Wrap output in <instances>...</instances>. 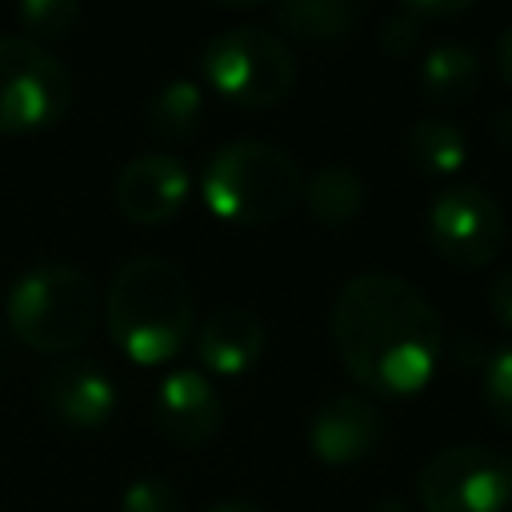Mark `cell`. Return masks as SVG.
Segmentation results:
<instances>
[{"mask_svg":"<svg viewBox=\"0 0 512 512\" xmlns=\"http://www.w3.org/2000/svg\"><path fill=\"white\" fill-rule=\"evenodd\" d=\"M332 344L372 396H416L432 384L444 328L432 300L392 272H360L332 300Z\"/></svg>","mask_w":512,"mask_h":512,"instance_id":"1","label":"cell"},{"mask_svg":"<svg viewBox=\"0 0 512 512\" xmlns=\"http://www.w3.org/2000/svg\"><path fill=\"white\" fill-rule=\"evenodd\" d=\"M112 344L144 368L168 364L192 336L196 292L180 264L164 256H132L112 272L104 296Z\"/></svg>","mask_w":512,"mask_h":512,"instance_id":"2","label":"cell"},{"mask_svg":"<svg viewBox=\"0 0 512 512\" xmlns=\"http://www.w3.org/2000/svg\"><path fill=\"white\" fill-rule=\"evenodd\" d=\"M304 192L300 164L268 140H228L220 144L200 176L204 208L236 228H260L284 220Z\"/></svg>","mask_w":512,"mask_h":512,"instance_id":"3","label":"cell"},{"mask_svg":"<svg viewBox=\"0 0 512 512\" xmlns=\"http://www.w3.org/2000/svg\"><path fill=\"white\" fill-rule=\"evenodd\" d=\"M4 316L24 348L44 356H64L92 336L100 320V288L84 268L64 260H44L12 280Z\"/></svg>","mask_w":512,"mask_h":512,"instance_id":"4","label":"cell"},{"mask_svg":"<svg viewBox=\"0 0 512 512\" xmlns=\"http://www.w3.org/2000/svg\"><path fill=\"white\" fill-rule=\"evenodd\" d=\"M200 72L208 88L236 108H272L296 84L292 48L256 24L216 32L200 52Z\"/></svg>","mask_w":512,"mask_h":512,"instance_id":"5","label":"cell"},{"mask_svg":"<svg viewBox=\"0 0 512 512\" xmlns=\"http://www.w3.org/2000/svg\"><path fill=\"white\" fill-rule=\"evenodd\" d=\"M72 72L28 36H0V136L60 124L72 108Z\"/></svg>","mask_w":512,"mask_h":512,"instance_id":"6","label":"cell"},{"mask_svg":"<svg viewBox=\"0 0 512 512\" xmlns=\"http://www.w3.org/2000/svg\"><path fill=\"white\" fill-rule=\"evenodd\" d=\"M424 512H504L512 504V456L484 444H452L416 472Z\"/></svg>","mask_w":512,"mask_h":512,"instance_id":"7","label":"cell"},{"mask_svg":"<svg viewBox=\"0 0 512 512\" xmlns=\"http://www.w3.org/2000/svg\"><path fill=\"white\" fill-rule=\"evenodd\" d=\"M504 208L480 184H448L428 204V240L448 268L476 272L504 248Z\"/></svg>","mask_w":512,"mask_h":512,"instance_id":"8","label":"cell"},{"mask_svg":"<svg viewBox=\"0 0 512 512\" xmlns=\"http://www.w3.org/2000/svg\"><path fill=\"white\" fill-rule=\"evenodd\" d=\"M152 424L176 448H204L224 424V400L200 368H176L152 392Z\"/></svg>","mask_w":512,"mask_h":512,"instance_id":"9","label":"cell"},{"mask_svg":"<svg viewBox=\"0 0 512 512\" xmlns=\"http://www.w3.org/2000/svg\"><path fill=\"white\" fill-rule=\"evenodd\" d=\"M192 192L188 168L168 152H140L132 156L112 184V200L128 224H168Z\"/></svg>","mask_w":512,"mask_h":512,"instance_id":"10","label":"cell"},{"mask_svg":"<svg viewBox=\"0 0 512 512\" xmlns=\"http://www.w3.org/2000/svg\"><path fill=\"white\" fill-rule=\"evenodd\" d=\"M40 404L60 428L92 432L116 412V380L96 360L64 356L40 376Z\"/></svg>","mask_w":512,"mask_h":512,"instance_id":"11","label":"cell"},{"mask_svg":"<svg viewBox=\"0 0 512 512\" xmlns=\"http://www.w3.org/2000/svg\"><path fill=\"white\" fill-rule=\"evenodd\" d=\"M384 440V412L356 392L328 396L308 420V448L328 468H352L368 460Z\"/></svg>","mask_w":512,"mask_h":512,"instance_id":"12","label":"cell"},{"mask_svg":"<svg viewBox=\"0 0 512 512\" xmlns=\"http://www.w3.org/2000/svg\"><path fill=\"white\" fill-rule=\"evenodd\" d=\"M268 348V328L252 308H216L196 328V360L216 376H244L260 364Z\"/></svg>","mask_w":512,"mask_h":512,"instance_id":"13","label":"cell"},{"mask_svg":"<svg viewBox=\"0 0 512 512\" xmlns=\"http://www.w3.org/2000/svg\"><path fill=\"white\" fill-rule=\"evenodd\" d=\"M480 72H484V64L472 44L444 40L420 60V92L432 104H464L476 96Z\"/></svg>","mask_w":512,"mask_h":512,"instance_id":"14","label":"cell"},{"mask_svg":"<svg viewBox=\"0 0 512 512\" xmlns=\"http://www.w3.org/2000/svg\"><path fill=\"white\" fill-rule=\"evenodd\" d=\"M364 192H368V188H364V180H360L356 168H348V164H320V168L304 180L300 200H304V208H308V216H312L316 224H324V228H344V224H352V220L360 216Z\"/></svg>","mask_w":512,"mask_h":512,"instance_id":"15","label":"cell"},{"mask_svg":"<svg viewBox=\"0 0 512 512\" xmlns=\"http://www.w3.org/2000/svg\"><path fill=\"white\" fill-rule=\"evenodd\" d=\"M404 152H408V164L416 172H424V176H452L468 160V140H464V132L452 120H444V116H420L408 128Z\"/></svg>","mask_w":512,"mask_h":512,"instance_id":"16","label":"cell"},{"mask_svg":"<svg viewBox=\"0 0 512 512\" xmlns=\"http://www.w3.org/2000/svg\"><path fill=\"white\" fill-rule=\"evenodd\" d=\"M276 24L280 32L304 44H328V40H344L356 28V4L352 0H276Z\"/></svg>","mask_w":512,"mask_h":512,"instance_id":"17","label":"cell"},{"mask_svg":"<svg viewBox=\"0 0 512 512\" xmlns=\"http://www.w3.org/2000/svg\"><path fill=\"white\" fill-rule=\"evenodd\" d=\"M200 116H204V92H200L196 80H184V76L160 84L152 92V100L144 104V124L160 140H184V136H192L196 124H200Z\"/></svg>","mask_w":512,"mask_h":512,"instance_id":"18","label":"cell"},{"mask_svg":"<svg viewBox=\"0 0 512 512\" xmlns=\"http://www.w3.org/2000/svg\"><path fill=\"white\" fill-rule=\"evenodd\" d=\"M16 16L28 40H64L80 24V0H16Z\"/></svg>","mask_w":512,"mask_h":512,"instance_id":"19","label":"cell"},{"mask_svg":"<svg viewBox=\"0 0 512 512\" xmlns=\"http://www.w3.org/2000/svg\"><path fill=\"white\" fill-rule=\"evenodd\" d=\"M484 404L500 428L512 432V344L484 360Z\"/></svg>","mask_w":512,"mask_h":512,"instance_id":"20","label":"cell"},{"mask_svg":"<svg viewBox=\"0 0 512 512\" xmlns=\"http://www.w3.org/2000/svg\"><path fill=\"white\" fill-rule=\"evenodd\" d=\"M120 512H184L180 488L164 476H140L120 492Z\"/></svg>","mask_w":512,"mask_h":512,"instance_id":"21","label":"cell"},{"mask_svg":"<svg viewBox=\"0 0 512 512\" xmlns=\"http://www.w3.org/2000/svg\"><path fill=\"white\" fill-rule=\"evenodd\" d=\"M376 44L384 48V56H408L420 44V16L416 12H392L380 20L376 28Z\"/></svg>","mask_w":512,"mask_h":512,"instance_id":"22","label":"cell"},{"mask_svg":"<svg viewBox=\"0 0 512 512\" xmlns=\"http://www.w3.org/2000/svg\"><path fill=\"white\" fill-rule=\"evenodd\" d=\"M488 308H492V316H496L504 328H512V264H504V268L496 272V280H492V288H488Z\"/></svg>","mask_w":512,"mask_h":512,"instance_id":"23","label":"cell"},{"mask_svg":"<svg viewBox=\"0 0 512 512\" xmlns=\"http://www.w3.org/2000/svg\"><path fill=\"white\" fill-rule=\"evenodd\" d=\"M408 4V12H416V16H460V12H468L476 0H404Z\"/></svg>","mask_w":512,"mask_h":512,"instance_id":"24","label":"cell"},{"mask_svg":"<svg viewBox=\"0 0 512 512\" xmlns=\"http://www.w3.org/2000/svg\"><path fill=\"white\" fill-rule=\"evenodd\" d=\"M488 124H492V140H496V144H504V148L512 152V104L496 108Z\"/></svg>","mask_w":512,"mask_h":512,"instance_id":"25","label":"cell"},{"mask_svg":"<svg viewBox=\"0 0 512 512\" xmlns=\"http://www.w3.org/2000/svg\"><path fill=\"white\" fill-rule=\"evenodd\" d=\"M496 72L504 76V84H512V24L496 36Z\"/></svg>","mask_w":512,"mask_h":512,"instance_id":"26","label":"cell"},{"mask_svg":"<svg viewBox=\"0 0 512 512\" xmlns=\"http://www.w3.org/2000/svg\"><path fill=\"white\" fill-rule=\"evenodd\" d=\"M208 512H268V508H264V504H256V500L232 496V500H220V504H212Z\"/></svg>","mask_w":512,"mask_h":512,"instance_id":"27","label":"cell"},{"mask_svg":"<svg viewBox=\"0 0 512 512\" xmlns=\"http://www.w3.org/2000/svg\"><path fill=\"white\" fill-rule=\"evenodd\" d=\"M372 512H412V508H408L400 496H384V500L372 504Z\"/></svg>","mask_w":512,"mask_h":512,"instance_id":"28","label":"cell"},{"mask_svg":"<svg viewBox=\"0 0 512 512\" xmlns=\"http://www.w3.org/2000/svg\"><path fill=\"white\" fill-rule=\"evenodd\" d=\"M216 4H264V0H216Z\"/></svg>","mask_w":512,"mask_h":512,"instance_id":"29","label":"cell"}]
</instances>
